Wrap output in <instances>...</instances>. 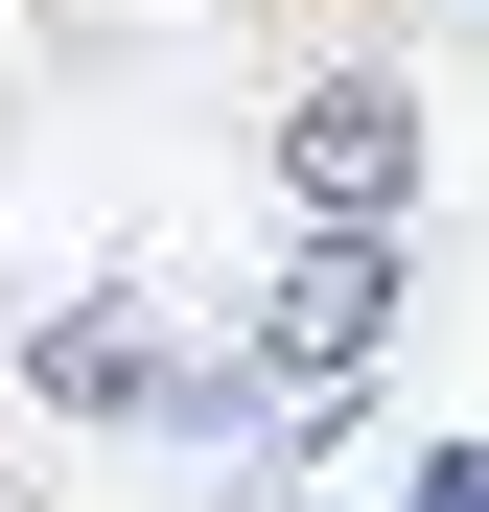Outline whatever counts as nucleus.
<instances>
[{
  "label": "nucleus",
  "instance_id": "39448f33",
  "mask_svg": "<svg viewBox=\"0 0 489 512\" xmlns=\"http://www.w3.org/2000/svg\"><path fill=\"white\" fill-rule=\"evenodd\" d=\"M0 512H24V489H0Z\"/></svg>",
  "mask_w": 489,
  "mask_h": 512
},
{
  "label": "nucleus",
  "instance_id": "f257e3e1",
  "mask_svg": "<svg viewBox=\"0 0 489 512\" xmlns=\"http://www.w3.org/2000/svg\"><path fill=\"white\" fill-rule=\"evenodd\" d=\"M257 163H280L303 233H396V210H420V163H443V117H420V70H396L373 24H326V47H280Z\"/></svg>",
  "mask_w": 489,
  "mask_h": 512
},
{
  "label": "nucleus",
  "instance_id": "20e7f679",
  "mask_svg": "<svg viewBox=\"0 0 489 512\" xmlns=\"http://www.w3.org/2000/svg\"><path fill=\"white\" fill-rule=\"evenodd\" d=\"M257 24H280V47H326V24H373V0H257Z\"/></svg>",
  "mask_w": 489,
  "mask_h": 512
},
{
  "label": "nucleus",
  "instance_id": "7ed1b4c3",
  "mask_svg": "<svg viewBox=\"0 0 489 512\" xmlns=\"http://www.w3.org/2000/svg\"><path fill=\"white\" fill-rule=\"evenodd\" d=\"M420 512H489V443H443V466H420Z\"/></svg>",
  "mask_w": 489,
  "mask_h": 512
},
{
  "label": "nucleus",
  "instance_id": "f03ea898",
  "mask_svg": "<svg viewBox=\"0 0 489 512\" xmlns=\"http://www.w3.org/2000/svg\"><path fill=\"white\" fill-rule=\"evenodd\" d=\"M396 303H420V280H396V233H303L280 280H257V373L326 419V396H350V373L396 350Z\"/></svg>",
  "mask_w": 489,
  "mask_h": 512
}]
</instances>
